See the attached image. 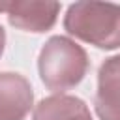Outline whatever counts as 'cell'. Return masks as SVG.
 <instances>
[{
    "label": "cell",
    "instance_id": "6da1fadb",
    "mask_svg": "<svg viewBox=\"0 0 120 120\" xmlns=\"http://www.w3.org/2000/svg\"><path fill=\"white\" fill-rule=\"evenodd\" d=\"M64 28L69 36L98 49L112 51L120 47V4L112 2H75L68 8Z\"/></svg>",
    "mask_w": 120,
    "mask_h": 120
},
{
    "label": "cell",
    "instance_id": "7a4b0ae2",
    "mask_svg": "<svg viewBox=\"0 0 120 120\" xmlns=\"http://www.w3.org/2000/svg\"><path fill=\"white\" fill-rule=\"evenodd\" d=\"M90 60L86 51L66 36H52L45 41L38 58V71L43 84L62 94L75 88L88 73Z\"/></svg>",
    "mask_w": 120,
    "mask_h": 120
},
{
    "label": "cell",
    "instance_id": "3957f363",
    "mask_svg": "<svg viewBox=\"0 0 120 120\" xmlns=\"http://www.w3.org/2000/svg\"><path fill=\"white\" fill-rule=\"evenodd\" d=\"M0 11L8 15L11 26L39 34L54 26L60 13V4L38 2V0H13V2H0Z\"/></svg>",
    "mask_w": 120,
    "mask_h": 120
},
{
    "label": "cell",
    "instance_id": "277c9868",
    "mask_svg": "<svg viewBox=\"0 0 120 120\" xmlns=\"http://www.w3.org/2000/svg\"><path fill=\"white\" fill-rule=\"evenodd\" d=\"M34 105V92L26 77L0 73V120H24Z\"/></svg>",
    "mask_w": 120,
    "mask_h": 120
},
{
    "label": "cell",
    "instance_id": "5b68a950",
    "mask_svg": "<svg viewBox=\"0 0 120 120\" xmlns=\"http://www.w3.org/2000/svg\"><path fill=\"white\" fill-rule=\"evenodd\" d=\"M94 109L99 120H120V54L99 66Z\"/></svg>",
    "mask_w": 120,
    "mask_h": 120
},
{
    "label": "cell",
    "instance_id": "8992f818",
    "mask_svg": "<svg viewBox=\"0 0 120 120\" xmlns=\"http://www.w3.org/2000/svg\"><path fill=\"white\" fill-rule=\"evenodd\" d=\"M32 120H92V114L81 98L54 94L36 105Z\"/></svg>",
    "mask_w": 120,
    "mask_h": 120
},
{
    "label": "cell",
    "instance_id": "52a82bcc",
    "mask_svg": "<svg viewBox=\"0 0 120 120\" xmlns=\"http://www.w3.org/2000/svg\"><path fill=\"white\" fill-rule=\"evenodd\" d=\"M4 45H6V32H4V28L0 26V56H2V52H4Z\"/></svg>",
    "mask_w": 120,
    "mask_h": 120
}]
</instances>
